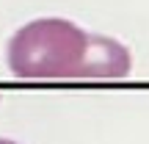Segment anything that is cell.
Wrapping results in <instances>:
<instances>
[{
	"label": "cell",
	"mask_w": 149,
	"mask_h": 144,
	"mask_svg": "<svg viewBox=\"0 0 149 144\" xmlns=\"http://www.w3.org/2000/svg\"><path fill=\"white\" fill-rule=\"evenodd\" d=\"M6 61L25 80H113L133 70V55L122 42L88 33L64 17H39L17 28Z\"/></svg>",
	"instance_id": "cell-1"
},
{
	"label": "cell",
	"mask_w": 149,
	"mask_h": 144,
	"mask_svg": "<svg viewBox=\"0 0 149 144\" xmlns=\"http://www.w3.org/2000/svg\"><path fill=\"white\" fill-rule=\"evenodd\" d=\"M0 144H19V141H11V139H0Z\"/></svg>",
	"instance_id": "cell-2"
}]
</instances>
